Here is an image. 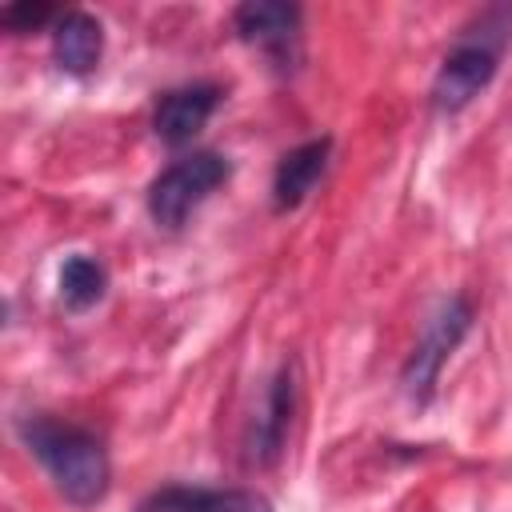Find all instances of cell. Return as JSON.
I'll use <instances>...</instances> for the list:
<instances>
[{"label": "cell", "instance_id": "10", "mask_svg": "<svg viewBox=\"0 0 512 512\" xmlns=\"http://www.w3.org/2000/svg\"><path fill=\"white\" fill-rule=\"evenodd\" d=\"M104 52V28L96 16L68 8L52 20V56L68 76H88L100 64Z\"/></svg>", "mask_w": 512, "mask_h": 512}, {"label": "cell", "instance_id": "7", "mask_svg": "<svg viewBox=\"0 0 512 512\" xmlns=\"http://www.w3.org/2000/svg\"><path fill=\"white\" fill-rule=\"evenodd\" d=\"M328 160H332V136H316V140H304L292 152H284L276 164V176H272V208L276 212L300 208L312 196V188L324 180Z\"/></svg>", "mask_w": 512, "mask_h": 512}, {"label": "cell", "instance_id": "8", "mask_svg": "<svg viewBox=\"0 0 512 512\" xmlns=\"http://www.w3.org/2000/svg\"><path fill=\"white\" fill-rule=\"evenodd\" d=\"M216 104H220V88H216V84H184V88H172V92H164V100L156 104L152 128H156V136H160L168 148L192 144V136L212 120Z\"/></svg>", "mask_w": 512, "mask_h": 512}, {"label": "cell", "instance_id": "1", "mask_svg": "<svg viewBox=\"0 0 512 512\" xmlns=\"http://www.w3.org/2000/svg\"><path fill=\"white\" fill-rule=\"evenodd\" d=\"M16 432L68 504L96 508L108 496V484H112L108 452L88 428H76L52 416H24L16 420Z\"/></svg>", "mask_w": 512, "mask_h": 512}, {"label": "cell", "instance_id": "3", "mask_svg": "<svg viewBox=\"0 0 512 512\" xmlns=\"http://www.w3.org/2000/svg\"><path fill=\"white\" fill-rule=\"evenodd\" d=\"M232 176V164L228 156L220 152H188L180 160H172L148 188V216L176 232L224 180Z\"/></svg>", "mask_w": 512, "mask_h": 512}, {"label": "cell", "instance_id": "6", "mask_svg": "<svg viewBox=\"0 0 512 512\" xmlns=\"http://www.w3.org/2000/svg\"><path fill=\"white\" fill-rule=\"evenodd\" d=\"M300 20H304L300 4H288V0H248L232 12V28L240 32V40L268 52L276 64L296 56Z\"/></svg>", "mask_w": 512, "mask_h": 512}, {"label": "cell", "instance_id": "9", "mask_svg": "<svg viewBox=\"0 0 512 512\" xmlns=\"http://www.w3.org/2000/svg\"><path fill=\"white\" fill-rule=\"evenodd\" d=\"M136 512H272L260 492L248 488H200V484H168L140 500Z\"/></svg>", "mask_w": 512, "mask_h": 512}, {"label": "cell", "instance_id": "2", "mask_svg": "<svg viewBox=\"0 0 512 512\" xmlns=\"http://www.w3.org/2000/svg\"><path fill=\"white\" fill-rule=\"evenodd\" d=\"M508 40H512V4L484 8L460 32V40L444 52L436 80H432V112H440V116L464 112L492 84Z\"/></svg>", "mask_w": 512, "mask_h": 512}, {"label": "cell", "instance_id": "4", "mask_svg": "<svg viewBox=\"0 0 512 512\" xmlns=\"http://www.w3.org/2000/svg\"><path fill=\"white\" fill-rule=\"evenodd\" d=\"M472 328V300L452 292L436 304V312L428 316L412 356L404 360L400 368V384H404V396L412 404H428L432 392H436V380H440V368L448 364V356L460 348V340L468 336Z\"/></svg>", "mask_w": 512, "mask_h": 512}, {"label": "cell", "instance_id": "5", "mask_svg": "<svg viewBox=\"0 0 512 512\" xmlns=\"http://www.w3.org/2000/svg\"><path fill=\"white\" fill-rule=\"evenodd\" d=\"M296 360H284L276 368V376L268 380L264 396H260V408L252 412L248 420V432H244V460L252 468H272L288 444V428H292V412H296Z\"/></svg>", "mask_w": 512, "mask_h": 512}, {"label": "cell", "instance_id": "11", "mask_svg": "<svg viewBox=\"0 0 512 512\" xmlns=\"http://www.w3.org/2000/svg\"><path fill=\"white\" fill-rule=\"evenodd\" d=\"M56 284H60V300H64L72 312H84V308H92V304L104 300V292H108V272H104L100 260H92V256H84V252H72V256L60 264Z\"/></svg>", "mask_w": 512, "mask_h": 512}, {"label": "cell", "instance_id": "12", "mask_svg": "<svg viewBox=\"0 0 512 512\" xmlns=\"http://www.w3.org/2000/svg\"><path fill=\"white\" fill-rule=\"evenodd\" d=\"M48 20H56V12L48 8V4H8L4 12H0V24H4V32H32V28H40V24H48Z\"/></svg>", "mask_w": 512, "mask_h": 512}]
</instances>
